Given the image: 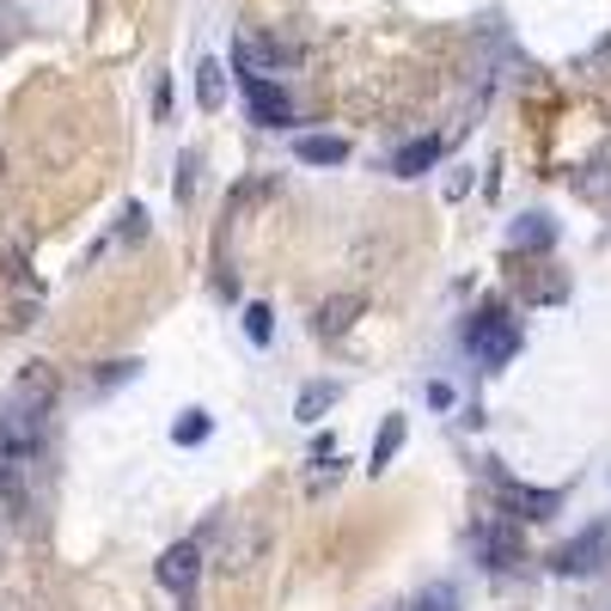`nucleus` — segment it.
<instances>
[{
	"mask_svg": "<svg viewBox=\"0 0 611 611\" xmlns=\"http://www.w3.org/2000/svg\"><path fill=\"white\" fill-rule=\"evenodd\" d=\"M50 404H55V373L31 367L13 386V398L0 404V495L25 502L31 478L43 465V440H50Z\"/></svg>",
	"mask_w": 611,
	"mask_h": 611,
	"instance_id": "f257e3e1",
	"label": "nucleus"
},
{
	"mask_svg": "<svg viewBox=\"0 0 611 611\" xmlns=\"http://www.w3.org/2000/svg\"><path fill=\"white\" fill-rule=\"evenodd\" d=\"M471 355H478L483 367H502V361L519 355V331L502 319V312H483V319L471 324Z\"/></svg>",
	"mask_w": 611,
	"mask_h": 611,
	"instance_id": "f03ea898",
	"label": "nucleus"
},
{
	"mask_svg": "<svg viewBox=\"0 0 611 611\" xmlns=\"http://www.w3.org/2000/svg\"><path fill=\"white\" fill-rule=\"evenodd\" d=\"M605 557H611V526H593V532H581L575 545L557 550V575H599Z\"/></svg>",
	"mask_w": 611,
	"mask_h": 611,
	"instance_id": "7ed1b4c3",
	"label": "nucleus"
},
{
	"mask_svg": "<svg viewBox=\"0 0 611 611\" xmlns=\"http://www.w3.org/2000/svg\"><path fill=\"white\" fill-rule=\"evenodd\" d=\"M239 86H245V105H251V117L264 122V129H288V98H281V86L269 81V74H239Z\"/></svg>",
	"mask_w": 611,
	"mask_h": 611,
	"instance_id": "20e7f679",
	"label": "nucleus"
},
{
	"mask_svg": "<svg viewBox=\"0 0 611 611\" xmlns=\"http://www.w3.org/2000/svg\"><path fill=\"white\" fill-rule=\"evenodd\" d=\"M502 507H514L519 519H550L562 507V495L557 490H526V483H507L502 478Z\"/></svg>",
	"mask_w": 611,
	"mask_h": 611,
	"instance_id": "39448f33",
	"label": "nucleus"
},
{
	"mask_svg": "<svg viewBox=\"0 0 611 611\" xmlns=\"http://www.w3.org/2000/svg\"><path fill=\"white\" fill-rule=\"evenodd\" d=\"M196 569H202V550H196V545H172V550L160 557V587L190 593V587H196Z\"/></svg>",
	"mask_w": 611,
	"mask_h": 611,
	"instance_id": "423d86ee",
	"label": "nucleus"
},
{
	"mask_svg": "<svg viewBox=\"0 0 611 611\" xmlns=\"http://www.w3.org/2000/svg\"><path fill=\"white\" fill-rule=\"evenodd\" d=\"M440 160H447V135H422V141H410L398 160H392V172H398V178H422L428 165H440Z\"/></svg>",
	"mask_w": 611,
	"mask_h": 611,
	"instance_id": "0eeeda50",
	"label": "nucleus"
},
{
	"mask_svg": "<svg viewBox=\"0 0 611 611\" xmlns=\"http://www.w3.org/2000/svg\"><path fill=\"white\" fill-rule=\"evenodd\" d=\"M293 160H306V165H343L349 160V141H336V135H293Z\"/></svg>",
	"mask_w": 611,
	"mask_h": 611,
	"instance_id": "6e6552de",
	"label": "nucleus"
},
{
	"mask_svg": "<svg viewBox=\"0 0 611 611\" xmlns=\"http://www.w3.org/2000/svg\"><path fill=\"white\" fill-rule=\"evenodd\" d=\"M404 435H410V422H404V416H386V422H379V440H373V459H367V465H373V471H386L392 459L404 452Z\"/></svg>",
	"mask_w": 611,
	"mask_h": 611,
	"instance_id": "1a4fd4ad",
	"label": "nucleus"
},
{
	"mask_svg": "<svg viewBox=\"0 0 611 611\" xmlns=\"http://www.w3.org/2000/svg\"><path fill=\"white\" fill-rule=\"evenodd\" d=\"M196 98H202V110H221V105H226V74H221V62H202V67H196Z\"/></svg>",
	"mask_w": 611,
	"mask_h": 611,
	"instance_id": "9d476101",
	"label": "nucleus"
},
{
	"mask_svg": "<svg viewBox=\"0 0 611 611\" xmlns=\"http://www.w3.org/2000/svg\"><path fill=\"white\" fill-rule=\"evenodd\" d=\"M208 410H184V416H178V422H172V440H178V447H196V440H208Z\"/></svg>",
	"mask_w": 611,
	"mask_h": 611,
	"instance_id": "9b49d317",
	"label": "nucleus"
},
{
	"mask_svg": "<svg viewBox=\"0 0 611 611\" xmlns=\"http://www.w3.org/2000/svg\"><path fill=\"white\" fill-rule=\"evenodd\" d=\"M355 312H361V300H355V293H349V300H331V306H324V336H336L349 319H355Z\"/></svg>",
	"mask_w": 611,
	"mask_h": 611,
	"instance_id": "f8f14e48",
	"label": "nucleus"
},
{
	"mask_svg": "<svg viewBox=\"0 0 611 611\" xmlns=\"http://www.w3.org/2000/svg\"><path fill=\"white\" fill-rule=\"evenodd\" d=\"M416 611H459V593H452V587H428V593L416 599Z\"/></svg>",
	"mask_w": 611,
	"mask_h": 611,
	"instance_id": "ddd939ff",
	"label": "nucleus"
},
{
	"mask_svg": "<svg viewBox=\"0 0 611 611\" xmlns=\"http://www.w3.org/2000/svg\"><path fill=\"white\" fill-rule=\"evenodd\" d=\"M245 331H251V343H269V306H245Z\"/></svg>",
	"mask_w": 611,
	"mask_h": 611,
	"instance_id": "4468645a",
	"label": "nucleus"
},
{
	"mask_svg": "<svg viewBox=\"0 0 611 611\" xmlns=\"http://www.w3.org/2000/svg\"><path fill=\"white\" fill-rule=\"evenodd\" d=\"M331 398H336L331 386H312V392H306V398H300V416H306V422H319V410H324V404H331Z\"/></svg>",
	"mask_w": 611,
	"mask_h": 611,
	"instance_id": "2eb2a0df",
	"label": "nucleus"
},
{
	"mask_svg": "<svg viewBox=\"0 0 611 611\" xmlns=\"http://www.w3.org/2000/svg\"><path fill=\"white\" fill-rule=\"evenodd\" d=\"M514 245H550V221H545V214H538V226H514Z\"/></svg>",
	"mask_w": 611,
	"mask_h": 611,
	"instance_id": "dca6fc26",
	"label": "nucleus"
},
{
	"mask_svg": "<svg viewBox=\"0 0 611 611\" xmlns=\"http://www.w3.org/2000/svg\"><path fill=\"white\" fill-rule=\"evenodd\" d=\"M122 379H135V361H117V367H110L105 379H98V386H122Z\"/></svg>",
	"mask_w": 611,
	"mask_h": 611,
	"instance_id": "f3484780",
	"label": "nucleus"
}]
</instances>
